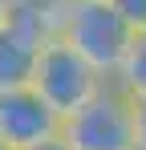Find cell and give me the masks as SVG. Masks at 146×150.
<instances>
[{
	"label": "cell",
	"mask_w": 146,
	"mask_h": 150,
	"mask_svg": "<svg viewBox=\"0 0 146 150\" xmlns=\"http://www.w3.org/2000/svg\"><path fill=\"white\" fill-rule=\"evenodd\" d=\"M41 41L45 37H37L33 28H24L12 16H8V25H0V93H12V89L33 85Z\"/></svg>",
	"instance_id": "5"
},
{
	"label": "cell",
	"mask_w": 146,
	"mask_h": 150,
	"mask_svg": "<svg viewBox=\"0 0 146 150\" xmlns=\"http://www.w3.org/2000/svg\"><path fill=\"white\" fill-rule=\"evenodd\" d=\"M57 37L69 41L73 49L81 53L101 77H110V81L122 73L126 53L134 45V28L118 16V8L110 0H69Z\"/></svg>",
	"instance_id": "1"
},
{
	"label": "cell",
	"mask_w": 146,
	"mask_h": 150,
	"mask_svg": "<svg viewBox=\"0 0 146 150\" xmlns=\"http://www.w3.org/2000/svg\"><path fill=\"white\" fill-rule=\"evenodd\" d=\"M61 138V114H53L33 85L0 93V146L8 150H37Z\"/></svg>",
	"instance_id": "4"
},
{
	"label": "cell",
	"mask_w": 146,
	"mask_h": 150,
	"mask_svg": "<svg viewBox=\"0 0 146 150\" xmlns=\"http://www.w3.org/2000/svg\"><path fill=\"white\" fill-rule=\"evenodd\" d=\"M37 150H69V146H65L61 138H53V142H45V146H37Z\"/></svg>",
	"instance_id": "10"
},
{
	"label": "cell",
	"mask_w": 146,
	"mask_h": 150,
	"mask_svg": "<svg viewBox=\"0 0 146 150\" xmlns=\"http://www.w3.org/2000/svg\"><path fill=\"white\" fill-rule=\"evenodd\" d=\"M8 16H12V0H0V25H8Z\"/></svg>",
	"instance_id": "9"
},
{
	"label": "cell",
	"mask_w": 146,
	"mask_h": 150,
	"mask_svg": "<svg viewBox=\"0 0 146 150\" xmlns=\"http://www.w3.org/2000/svg\"><path fill=\"white\" fill-rule=\"evenodd\" d=\"M134 98V130H138V150H146V93H130Z\"/></svg>",
	"instance_id": "8"
},
{
	"label": "cell",
	"mask_w": 146,
	"mask_h": 150,
	"mask_svg": "<svg viewBox=\"0 0 146 150\" xmlns=\"http://www.w3.org/2000/svg\"><path fill=\"white\" fill-rule=\"evenodd\" d=\"M110 4L118 8V16L134 33H146V0H110Z\"/></svg>",
	"instance_id": "7"
},
{
	"label": "cell",
	"mask_w": 146,
	"mask_h": 150,
	"mask_svg": "<svg viewBox=\"0 0 146 150\" xmlns=\"http://www.w3.org/2000/svg\"><path fill=\"white\" fill-rule=\"evenodd\" d=\"M114 85H122L126 93H146V33H134V45L126 53V65L114 77Z\"/></svg>",
	"instance_id": "6"
},
{
	"label": "cell",
	"mask_w": 146,
	"mask_h": 150,
	"mask_svg": "<svg viewBox=\"0 0 146 150\" xmlns=\"http://www.w3.org/2000/svg\"><path fill=\"white\" fill-rule=\"evenodd\" d=\"M61 142L69 150H138L134 98L110 81L94 101L61 122Z\"/></svg>",
	"instance_id": "3"
},
{
	"label": "cell",
	"mask_w": 146,
	"mask_h": 150,
	"mask_svg": "<svg viewBox=\"0 0 146 150\" xmlns=\"http://www.w3.org/2000/svg\"><path fill=\"white\" fill-rule=\"evenodd\" d=\"M106 85H110V77H101L69 41H61L57 33L41 41L37 69H33V89L53 105V114H61V122L69 114H77L85 101H94Z\"/></svg>",
	"instance_id": "2"
},
{
	"label": "cell",
	"mask_w": 146,
	"mask_h": 150,
	"mask_svg": "<svg viewBox=\"0 0 146 150\" xmlns=\"http://www.w3.org/2000/svg\"><path fill=\"white\" fill-rule=\"evenodd\" d=\"M0 150H8V146H0Z\"/></svg>",
	"instance_id": "11"
}]
</instances>
